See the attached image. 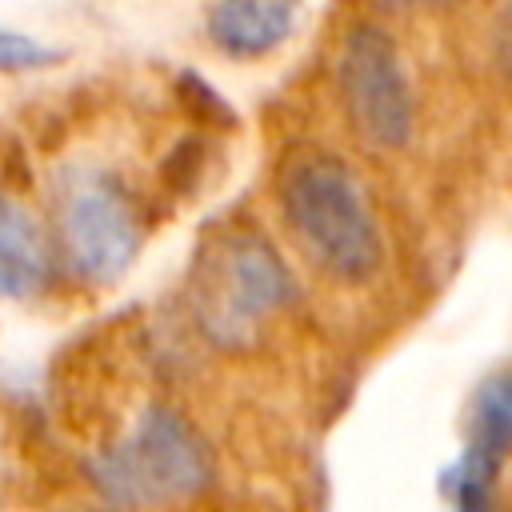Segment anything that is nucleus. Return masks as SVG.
Returning <instances> with one entry per match:
<instances>
[{"label":"nucleus","mask_w":512,"mask_h":512,"mask_svg":"<svg viewBox=\"0 0 512 512\" xmlns=\"http://www.w3.org/2000/svg\"><path fill=\"white\" fill-rule=\"evenodd\" d=\"M280 212L308 260L344 284H364L384 264V236L356 172L328 152H304L280 176Z\"/></svg>","instance_id":"1"},{"label":"nucleus","mask_w":512,"mask_h":512,"mask_svg":"<svg viewBox=\"0 0 512 512\" xmlns=\"http://www.w3.org/2000/svg\"><path fill=\"white\" fill-rule=\"evenodd\" d=\"M88 480L116 508H168L200 496L212 480V448L172 404H144L132 428L88 456Z\"/></svg>","instance_id":"2"},{"label":"nucleus","mask_w":512,"mask_h":512,"mask_svg":"<svg viewBox=\"0 0 512 512\" xmlns=\"http://www.w3.org/2000/svg\"><path fill=\"white\" fill-rule=\"evenodd\" d=\"M296 280L272 240L252 228L224 232L200 260L196 316L220 344H244L268 316L292 304Z\"/></svg>","instance_id":"3"},{"label":"nucleus","mask_w":512,"mask_h":512,"mask_svg":"<svg viewBox=\"0 0 512 512\" xmlns=\"http://www.w3.org/2000/svg\"><path fill=\"white\" fill-rule=\"evenodd\" d=\"M56 232L72 272L88 284H116L144 244V224L120 176L72 164L56 180Z\"/></svg>","instance_id":"4"},{"label":"nucleus","mask_w":512,"mask_h":512,"mask_svg":"<svg viewBox=\"0 0 512 512\" xmlns=\"http://www.w3.org/2000/svg\"><path fill=\"white\" fill-rule=\"evenodd\" d=\"M336 84H340L344 116L364 144L380 152H396L412 140L416 100H412L404 60L388 40V32L372 24L352 28L340 48Z\"/></svg>","instance_id":"5"},{"label":"nucleus","mask_w":512,"mask_h":512,"mask_svg":"<svg viewBox=\"0 0 512 512\" xmlns=\"http://www.w3.org/2000/svg\"><path fill=\"white\" fill-rule=\"evenodd\" d=\"M512 456V372L488 376L468 408V436L440 472L448 512H496L500 472Z\"/></svg>","instance_id":"6"},{"label":"nucleus","mask_w":512,"mask_h":512,"mask_svg":"<svg viewBox=\"0 0 512 512\" xmlns=\"http://www.w3.org/2000/svg\"><path fill=\"white\" fill-rule=\"evenodd\" d=\"M300 20V0H216L208 8V40L232 60L276 52Z\"/></svg>","instance_id":"7"},{"label":"nucleus","mask_w":512,"mask_h":512,"mask_svg":"<svg viewBox=\"0 0 512 512\" xmlns=\"http://www.w3.org/2000/svg\"><path fill=\"white\" fill-rule=\"evenodd\" d=\"M48 276H52V244L44 236L40 216L20 200L0 196V296L28 300L44 292Z\"/></svg>","instance_id":"8"},{"label":"nucleus","mask_w":512,"mask_h":512,"mask_svg":"<svg viewBox=\"0 0 512 512\" xmlns=\"http://www.w3.org/2000/svg\"><path fill=\"white\" fill-rule=\"evenodd\" d=\"M56 60H64V48H52L16 28H0V72H36L52 68Z\"/></svg>","instance_id":"9"},{"label":"nucleus","mask_w":512,"mask_h":512,"mask_svg":"<svg viewBox=\"0 0 512 512\" xmlns=\"http://www.w3.org/2000/svg\"><path fill=\"white\" fill-rule=\"evenodd\" d=\"M496 64L512 80V0H504V8L496 16Z\"/></svg>","instance_id":"10"},{"label":"nucleus","mask_w":512,"mask_h":512,"mask_svg":"<svg viewBox=\"0 0 512 512\" xmlns=\"http://www.w3.org/2000/svg\"><path fill=\"white\" fill-rule=\"evenodd\" d=\"M76 512H128V508H116V504H108V508H76Z\"/></svg>","instance_id":"11"},{"label":"nucleus","mask_w":512,"mask_h":512,"mask_svg":"<svg viewBox=\"0 0 512 512\" xmlns=\"http://www.w3.org/2000/svg\"><path fill=\"white\" fill-rule=\"evenodd\" d=\"M388 4H420V0H388Z\"/></svg>","instance_id":"12"}]
</instances>
